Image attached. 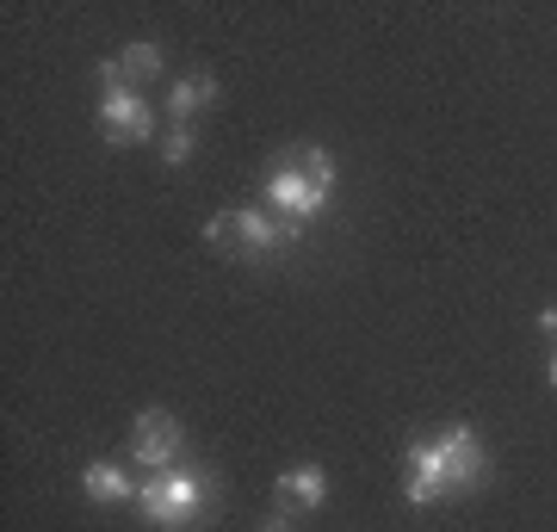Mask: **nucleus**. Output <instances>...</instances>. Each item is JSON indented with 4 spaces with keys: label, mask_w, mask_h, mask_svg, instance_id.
Returning <instances> with one entry per match:
<instances>
[{
    "label": "nucleus",
    "mask_w": 557,
    "mask_h": 532,
    "mask_svg": "<svg viewBox=\"0 0 557 532\" xmlns=\"http://www.w3.org/2000/svg\"><path fill=\"white\" fill-rule=\"evenodd\" d=\"M403 465H409V483H403L409 508H428L440 495H465L490 477V453L478 446L471 428H446L440 440H416Z\"/></svg>",
    "instance_id": "1"
},
{
    "label": "nucleus",
    "mask_w": 557,
    "mask_h": 532,
    "mask_svg": "<svg viewBox=\"0 0 557 532\" xmlns=\"http://www.w3.org/2000/svg\"><path fill=\"white\" fill-rule=\"evenodd\" d=\"M335 193V156L329 149H292V156L273 161V174H267V205H273L278 230H285V248L322 218V205Z\"/></svg>",
    "instance_id": "2"
},
{
    "label": "nucleus",
    "mask_w": 557,
    "mask_h": 532,
    "mask_svg": "<svg viewBox=\"0 0 557 532\" xmlns=\"http://www.w3.org/2000/svg\"><path fill=\"white\" fill-rule=\"evenodd\" d=\"M211 502V477L193 471V465H174V471H149V483H137V514L149 527H193Z\"/></svg>",
    "instance_id": "3"
},
{
    "label": "nucleus",
    "mask_w": 557,
    "mask_h": 532,
    "mask_svg": "<svg viewBox=\"0 0 557 532\" xmlns=\"http://www.w3.org/2000/svg\"><path fill=\"white\" fill-rule=\"evenodd\" d=\"M205 236H211V248H218V255H236V260H260V255H273V248H285V230H278L267 211H248V205L218 211Z\"/></svg>",
    "instance_id": "4"
},
{
    "label": "nucleus",
    "mask_w": 557,
    "mask_h": 532,
    "mask_svg": "<svg viewBox=\"0 0 557 532\" xmlns=\"http://www.w3.org/2000/svg\"><path fill=\"white\" fill-rule=\"evenodd\" d=\"M180 446H186V434H180V421L168 409H143L131 421V458H137L143 471H174Z\"/></svg>",
    "instance_id": "5"
},
{
    "label": "nucleus",
    "mask_w": 557,
    "mask_h": 532,
    "mask_svg": "<svg viewBox=\"0 0 557 532\" xmlns=\"http://www.w3.org/2000/svg\"><path fill=\"white\" fill-rule=\"evenodd\" d=\"M100 124L112 131V143H149L156 137V106L143 94H106L100 99Z\"/></svg>",
    "instance_id": "6"
},
{
    "label": "nucleus",
    "mask_w": 557,
    "mask_h": 532,
    "mask_svg": "<svg viewBox=\"0 0 557 532\" xmlns=\"http://www.w3.org/2000/svg\"><path fill=\"white\" fill-rule=\"evenodd\" d=\"M156 75H161V50L156 44H124L112 62H100L106 94H137V81H156Z\"/></svg>",
    "instance_id": "7"
},
{
    "label": "nucleus",
    "mask_w": 557,
    "mask_h": 532,
    "mask_svg": "<svg viewBox=\"0 0 557 532\" xmlns=\"http://www.w3.org/2000/svg\"><path fill=\"white\" fill-rule=\"evenodd\" d=\"M278 502L285 508H322L329 502V477L317 465H292V471L278 477Z\"/></svg>",
    "instance_id": "8"
},
{
    "label": "nucleus",
    "mask_w": 557,
    "mask_h": 532,
    "mask_svg": "<svg viewBox=\"0 0 557 532\" xmlns=\"http://www.w3.org/2000/svg\"><path fill=\"white\" fill-rule=\"evenodd\" d=\"M81 490H87V502H137V483L119 471V465H106V458H94L87 471H81Z\"/></svg>",
    "instance_id": "9"
},
{
    "label": "nucleus",
    "mask_w": 557,
    "mask_h": 532,
    "mask_svg": "<svg viewBox=\"0 0 557 532\" xmlns=\"http://www.w3.org/2000/svg\"><path fill=\"white\" fill-rule=\"evenodd\" d=\"M211 99H218V81H211V75H186V81L168 87V112H174V124H186L193 112H205Z\"/></svg>",
    "instance_id": "10"
},
{
    "label": "nucleus",
    "mask_w": 557,
    "mask_h": 532,
    "mask_svg": "<svg viewBox=\"0 0 557 532\" xmlns=\"http://www.w3.org/2000/svg\"><path fill=\"white\" fill-rule=\"evenodd\" d=\"M161 161H168V168H186V161H193V124H174V131L161 137Z\"/></svg>",
    "instance_id": "11"
},
{
    "label": "nucleus",
    "mask_w": 557,
    "mask_h": 532,
    "mask_svg": "<svg viewBox=\"0 0 557 532\" xmlns=\"http://www.w3.org/2000/svg\"><path fill=\"white\" fill-rule=\"evenodd\" d=\"M260 532H292V520H285V514H273V520H267Z\"/></svg>",
    "instance_id": "12"
},
{
    "label": "nucleus",
    "mask_w": 557,
    "mask_h": 532,
    "mask_svg": "<svg viewBox=\"0 0 557 532\" xmlns=\"http://www.w3.org/2000/svg\"><path fill=\"white\" fill-rule=\"evenodd\" d=\"M539 322H545V329H552V335H557V310H545V316H539Z\"/></svg>",
    "instance_id": "13"
},
{
    "label": "nucleus",
    "mask_w": 557,
    "mask_h": 532,
    "mask_svg": "<svg viewBox=\"0 0 557 532\" xmlns=\"http://www.w3.org/2000/svg\"><path fill=\"white\" fill-rule=\"evenodd\" d=\"M552 384H557V354H552Z\"/></svg>",
    "instance_id": "14"
}]
</instances>
